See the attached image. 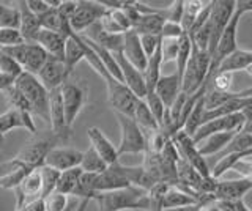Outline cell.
I'll return each instance as SVG.
<instances>
[{
    "label": "cell",
    "instance_id": "obj_1",
    "mask_svg": "<svg viewBox=\"0 0 252 211\" xmlns=\"http://www.w3.org/2000/svg\"><path fill=\"white\" fill-rule=\"evenodd\" d=\"M99 211H126V210H150L148 191L137 186H129L126 189L99 194L94 200Z\"/></svg>",
    "mask_w": 252,
    "mask_h": 211
},
{
    "label": "cell",
    "instance_id": "obj_2",
    "mask_svg": "<svg viewBox=\"0 0 252 211\" xmlns=\"http://www.w3.org/2000/svg\"><path fill=\"white\" fill-rule=\"evenodd\" d=\"M14 87L18 89L30 103L33 114L39 119L49 121V104H51V91L47 90L41 81L35 74L24 71L21 77L16 81Z\"/></svg>",
    "mask_w": 252,
    "mask_h": 211
},
{
    "label": "cell",
    "instance_id": "obj_3",
    "mask_svg": "<svg viewBox=\"0 0 252 211\" xmlns=\"http://www.w3.org/2000/svg\"><path fill=\"white\" fill-rule=\"evenodd\" d=\"M118 126H120V144H118V153L123 154H137L147 153L148 150V137L137 121L132 117L115 112Z\"/></svg>",
    "mask_w": 252,
    "mask_h": 211
},
{
    "label": "cell",
    "instance_id": "obj_4",
    "mask_svg": "<svg viewBox=\"0 0 252 211\" xmlns=\"http://www.w3.org/2000/svg\"><path fill=\"white\" fill-rule=\"evenodd\" d=\"M210 69H211V54L208 51L197 49L194 46L191 60H189L183 77V91L188 96H192L197 91L202 90V87L208 81Z\"/></svg>",
    "mask_w": 252,
    "mask_h": 211
},
{
    "label": "cell",
    "instance_id": "obj_5",
    "mask_svg": "<svg viewBox=\"0 0 252 211\" xmlns=\"http://www.w3.org/2000/svg\"><path fill=\"white\" fill-rule=\"evenodd\" d=\"M62 140L51 132L44 137H39L29 142L27 145H24L21 148V151L14 156L16 161H19L24 166H29L32 169H39L46 164V159L49 153L57 147Z\"/></svg>",
    "mask_w": 252,
    "mask_h": 211
},
{
    "label": "cell",
    "instance_id": "obj_6",
    "mask_svg": "<svg viewBox=\"0 0 252 211\" xmlns=\"http://www.w3.org/2000/svg\"><path fill=\"white\" fill-rule=\"evenodd\" d=\"M0 52L13 57L22 65L24 71L35 76H38L41 68L46 65L47 59H49L47 52L36 43H24L19 46H13V48H0Z\"/></svg>",
    "mask_w": 252,
    "mask_h": 211
},
{
    "label": "cell",
    "instance_id": "obj_7",
    "mask_svg": "<svg viewBox=\"0 0 252 211\" xmlns=\"http://www.w3.org/2000/svg\"><path fill=\"white\" fill-rule=\"evenodd\" d=\"M106 87H107V101L110 107L114 109V112L134 117V111H136V104L139 98L131 91V89L125 82L117 81L114 76H106L104 79Z\"/></svg>",
    "mask_w": 252,
    "mask_h": 211
},
{
    "label": "cell",
    "instance_id": "obj_8",
    "mask_svg": "<svg viewBox=\"0 0 252 211\" xmlns=\"http://www.w3.org/2000/svg\"><path fill=\"white\" fill-rule=\"evenodd\" d=\"M236 10V2L233 0H215L213 2V10H211V44H210V54L211 59L215 56V52L218 49V44L220 36H222L225 27L228 26V22L233 18Z\"/></svg>",
    "mask_w": 252,
    "mask_h": 211
},
{
    "label": "cell",
    "instance_id": "obj_9",
    "mask_svg": "<svg viewBox=\"0 0 252 211\" xmlns=\"http://www.w3.org/2000/svg\"><path fill=\"white\" fill-rule=\"evenodd\" d=\"M107 13V8L101 2L92 0H77V10L71 18V27L76 35H82L92 26L98 24L102 16Z\"/></svg>",
    "mask_w": 252,
    "mask_h": 211
},
{
    "label": "cell",
    "instance_id": "obj_10",
    "mask_svg": "<svg viewBox=\"0 0 252 211\" xmlns=\"http://www.w3.org/2000/svg\"><path fill=\"white\" fill-rule=\"evenodd\" d=\"M172 140L175 142L178 151L181 154V158L185 161H188L191 166L199 172V174L207 178V177H211V170L208 169L207 166V161H205V156H202L200 150H199V145L194 142V139L186 134L185 131H180L177 132L175 136L172 137Z\"/></svg>",
    "mask_w": 252,
    "mask_h": 211
},
{
    "label": "cell",
    "instance_id": "obj_11",
    "mask_svg": "<svg viewBox=\"0 0 252 211\" xmlns=\"http://www.w3.org/2000/svg\"><path fill=\"white\" fill-rule=\"evenodd\" d=\"M244 126V115L243 112L227 115V117H219V119L210 120L203 123L200 129L194 134V142L199 145L205 139H208L213 134H219V132H240Z\"/></svg>",
    "mask_w": 252,
    "mask_h": 211
},
{
    "label": "cell",
    "instance_id": "obj_12",
    "mask_svg": "<svg viewBox=\"0 0 252 211\" xmlns=\"http://www.w3.org/2000/svg\"><path fill=\"white\" fill-rule=\"evenodd\" d=\"M62 98H63V107H65L68 126L71 128L87 104V91L81 85L66 82L62 87Z\"/></svg>",
    "mask_w": 252,
    "mask_h": 211
},
{
    "label": "cell",
    "instance_id": "obj_13",
    "mask_svg": "<svg viewBox=\"0 0 252 211\" xmlns=\"http://www.w3.org/2000/svg\"><path fill=\"white\" fill-rule=\"evenodd\" d=\"M84 159V151L71 147H55L49 153L44 166H49L59 172H66L71 169L81 167Z\"/></svg>",
    "mask_w": 252,
    "mask_h": 211
},
{
    "label": "cell",
    "instance_id": "obj_14",
    "mask_svg": "<svg viewBox=\"0 0 252 211\" xmlns=\"http://www.w3.org/2000/svg\"><path fill=\"white\" fill-rule=\"evenodd\" d=\"M49 123L51 129L60 140H66L69 137L71 128L68 126L65 107H63L62 89L51 91V104H49Z\"/></svg>",
    "mask_w": 252,
    "mask_h": 211
},
{
    "label": "cell",
    "instance_id": "obj_15",
    "mask_svg": "<svg viewBox=\"0 0 252 211\" xmlns=\"http://www.w3.org/2000/svg\"><path fill=\"white\" fill-rule=\"evenodd\" d=\"M115 57H117L118 65H120V69H122L123 82L128 85V87L131 89V91L137 98L145 99L147 93H148V89H147V82H145L144 73L134 66L131 61H128V59L123 56V52L115 54Z\"/></svg>",
    "mask_w": 252,
    "mask_h": 211
},
{
    "label": "cell",
    "instance_id": "obj_16",
    "mask_svg": "<svg viewBox=\"0 0 252 211\" xmlns=\"http://www.w3.org/2000/svg\"><path fill=\"white\" fill-rule=\"evenodd\" d=\"M36 77L41 81V84L49 91L62 89L63 85L66 84V79H68L65 61L59 60V59H54V57H49L46 61V65L41 68V71L38 73Z\"/></svg>",
    "mask_w": 252,
    "mask_h": 211
},
{
    "label": "cell",
    "instance_id": "obj_17",
    "mask_svg": "<svg viewBox=\"0 0 252 211\" xmlns=\"http://www.w3.org/2000/svg\"><path fill=\"white\" fill-rule=\"evenodd\" d=\"M18 128L27 129L32 134H35L36 126L33 121V115L29 112L19 111V109H14V107L8 109L6 112L0 115V132H2V136H6L10 131L18 129Z\"/></svg>",
    "mask_w": 252,
    "mask_h": 211
},
{
    "label": "cell",
    "instance_id": "obj_18",
    "mask_svg": "<svg viewBox=\"0 0 252 211\" xmlns=\"http://www.w3.org/2000/svg\"><path fill=\"white\" fill-rule=\"evenodd\" d=\"M252 189V180L240 178V180H228V181H219L215 202H236L243 200V197Z\"/></svg>",
    "mask_w": 252,
    "mask_h": 211
},
{
    "label": "cell",
    "instance_id": "obj_19",
    "mask_svg": "<svg viewBox=\"0 0 252 211\" xmlns=\"http://www.w3.org/2000/svg\"><path fill=\"white\" fill-rule=\"evenodd\" d=\"M87 136H89L90 145L99 153V156L104 159L109 167L114 166V164L120 162V153H118V145H114L110 140L104 136L99 128L92 126L87 129Z\"/></svg>",
    "mask_w": 252,
    "mask_h": 211
},
{
    "label": "cell",
    "instance_id": "obj_20",
    "mask_svg": "<svg viewBox=\"0 0 252 211\" xmlns=\"http://www.w3.org/2000/svg\"><path fill=\"white\" fill-rule=\"evenodd\" d=\"M155 91L164 101L165 107L170 109L173 103L178 99V96L183 93V81H181L177 71H173L172 74H162Z\"/></svg>",
    "mask_w": 252,
    "mask_h": 211
},
{
    "label": "cell",
    "instance_id": "obj_21",
    "mask_svg": "<svg viewBox=\"0 0 252 211\" xmlns=\"http://www.w3.org/2000/svg\"><path fill=\"white\" fill-rule=\"evenodd\" d=\"M123 56L128 59V61L136 66L137 69H140L142 73L147 69L148 65V57L142 48L140 43V36L134 32V30H129V32L125 33V44H123Z\"/></svg>",
    "mask_w": 252,
    "mask_h": 211
},
{
    "label": "cell",
    "instance_id": "obj_22",
    "mask_svg": "<svg viewBox=\"0 0 252 211\" xmlns=\"http://www.w3.org/2000/svg\"><path fill=\"white\" fill-rule=\"evenodd\" d=\"M129 186L132 184L112 167H109L106 172H102V174H94L93 187L98 194L120 191V189H126V187H129Z\"/></svg>",
    "mask_w": 252,
    "mask_h": 211
},
{
    "label": "cell",
    "instance_id": "obj_23",
    "mask_svg": "<svg viewBox=\"0 0 252 211\" xmlns=\"http://www.w3.org/2000/svg\"><path fill=\"white\" fill-rule=\"evenodd\" d=\"M87 38H90L92 41H94L96 44L102 46L104 49L114 52V54H118L123 51V44H125V33L123 35H115V33H109L106 32L104 29L101 27V24L98 22V24L92 26L89 30H87L85 33Z\"/></svg>",
    "mask_w": 252,
    "mask_h": 211
},
{
    "label": "cell",
    "instance_id": "obj_24",
    "mask_svg": "<svg viewBox=\"0 0 252 211\" xmlns=\"http://www.w3.org/2000/svg\"><path fill=\"white\" fill-rule=\"evenodd\" d=\"M35 43L41 46V48L47 52V56H49V57H54V59H59V60L65 61L66 38H63L60 33L43 29L41 32L38 33Z\"/></svg>",
    "mask_w": 252,
    "mask_h": 211
},
{
    "label": "cell",
    "instance_id": "obj_25",
    "mask_svg": "<svg viewBox=\"0 0 252 211\" xmlns=\"http://www.w3.org/2000/svg\"><path fill=\"white\" fill-rule=\"evenodd\" d=\"M18 5H19L21 14H22L21 32H22L24 38H26V43H35L38 33L43 30L41 18L36 16L33 11H30L26 0H21V2H18Z\"/></svg>",
    "mask_w": 252,
    "mask_h": 211
},
{
    "label": "cell",
    "instance_id": "obj_26",
    "mask_svg": "<svg viewBox=\"0 0 252 211\" xmlns=\"http://www.w3.org/2000/svg\"><path fill=\"white\" fill-rule=\"evenodd\" d=\"M87 57V46L81 35H73L66 40V49H65V68L66 76L74 71V68L81 63Z\"/></svg>",
    "mask_w": 252,
    "mask_h": 211
},
{
    "label": "cell",
    "instance_id": "obj_27",
    "mask_svg": "<svg viewBox=\"0 0 252 211\" xmlns=\"http://www.w3.org/2000/svg\"><path fill=\"white\" fill-rule=\"evenodd\" d=\"M24 73V68L13 57L0 52V90L13 87Z\"/></svg>",
    "mask_w": 252,
    "mask_h": 211
},
{
    "label": "cell",
    "instance_id": "obj_28",
    "mask_svg": "<svg viewBox=\"0 0 252 211\" xmlns=\"http://www.w3.org/2000/svg\"><path fill=\"white\" fill-rule=\"evenodd\" d=\"M165 18L162 16V10H156V13H150V14H142L139 21L134 24V32L139 36L142 35H161L164 24H165Z\"/></svg>",
    "mask_w": 252,
    "mask_h": 211
},
{
    "label": "cell",
    "instance_id": "obj_29",
    "mask_svg": "<svg viewBox=\"0 0 252 211\" xmlns=\"http://www.w3.org/2000/svg\"><path fill=\"white\" fill-rule=\"evenodd\" d=\"M132 119L137 121V124L142 129H144V132L147 136L153 134V132L161 129L159 123H158V120L155 119V115L152 114V111H150V107L145 103V99H142V98H139V101H137L136 111H134Z\"/></svg>",
    "mask_w": 252,
    "mask_h": 211
},
{
    "label": "cell",
    "instance_id": "obj_30",
    "mask_svg": "<svg viewBox=\"0 0 252 211\" xmlns=\"http://www.w3.org/2000/svg\"><path fill=\"white\" fill-rule=\"evenodd\" d=\"M200 205V202L195 197H192L191 194H188L186 191L180 189L177 186H172L170 191L165 194V197L162 200V208H185V207H195ZM202 207V205H200Z\"/></svg>",
    "mask_w": 252,
    "mask_h": 211
},
{
    "label": "cell",
    "instance_id": "obj_31",
    "mask_svg": "<svg viewBox=\"0 0 252 211\" xmlns=\"http://www.w3.org/2000/svg\"><path fill=\"white\" fill-rule=\"evenodd\" d=\"M236 134H238V132H219V134H213L208 139H205L202 144H199V150L202 156L219 154L228 144H230V140Z\"/></svg>",
    "mask_w": 252,
    "mask_h": 211
},
{
    "label": "cell",
    "instance_id": "obj_32",
    "mask_svg": "<svg viewBox=\"0 0 252 211\" xmlns=\"http://www.w3.org/2000/svg\"><path fill=\"white\" fill-rule=\"evenodd\" d=\"M251 65H252V51L238 49L220 63L218 73H235L240 71V69L246 71Z\"/></svg>",
    "mask_w": 252,
    "mask_h": 211
},
{
    "label": "cell",
    "instance_id": "obj_33",
    "mask_svg": "<svg viewBox=\"0 0 252 211\" xmlns=\"http://www.w3.org/2000/svg\"><path fill=\"white\" fill-rule=\"evenodd\" d=\"M82 175H84V170L81 167L62 172L59 183H57V189L55 191L63 195H74L79 187V183H81Z\"/></svg>",
    "mask_w": 252,
    "mask_h": 211
},
{
    "label": "cell",
    "instance_id": "obj_34",
    "mask_svg": "<svg viewBox=\"0 0 252 211\" xmlns=\"http://www.w3.org/2000/svg\"><path fill=\"white\" fill-rule=\"evenodd\" d=\"M161 68H162V52H161V48L156 51V54L153 57L148 59V65H147V69L144 71V76H145V82H147V89H148V93L150 91H155L158 82L161 79ZM147 93V95H148Z\"/></svg>",
    "mask_w": 252,
    "mask_h": 211
},
{
    "label": "cell",
    "instance_id": "obj_35",
    "mask_svg": "<svg viewBox=\"0 0 252 211\" xmlns=\"http://www.w3.org/2000/svg\"><path fill=\"white\" fill-rule=\"evenodd\" d=\"M81 169L84 172H87V174H102V172H106L109 169V164L102 159L99 153L90 145L84 151V159L81 164Z\"/></svg>",
    "mask_w": 252,
    "mask_h": 211
},
{
    "label": "cell",
    "instance_id": "obj_36",
    "mask_svg": "<svg viewBox=\"0 0 252 211\" xmlns=\"http://www.w3.org/2000/svg\"><path fill=\"white\" fill-rule=\"evenodd\" d=\"M205 114H207V104H205V96H202L199 101H197V104L194 106L192 112L188 117V121H186L185 129H183L186 134L194 137L195 132L199 131L200 126L205 123Z\"/></svg>",
    "mask_w": 252,
    "mask_h": 211
},
{
    "label": "cell",
    "instance_id": "obj_37",
    "mask_svg": "<svg viewBox=\"0 0 252 211\" xmlns=\"http://www.w3.org/2000/svg\"><path fill=\"white\" fill-rule=\"evenodd\" d=\"M192 48H194V46H192L191 36H189L188 33H185L183 36L180 38V49H178V56H177V60H175V65H177L175 71L181 77V81H183L185 73H186V68H188V63H189V60H191Z\"/></svg>",
    "mask_w": 252,
    "mask_h": 211
},
{
    "label": "cell",
    "instance_id": "obj_38",
    "mask_svg": "<svg viewBox=\"0 0 252 211\" xmlns=\"http://www.w3.org/2000/svg\"><path fill=\"white\" fill-rule=\"evenodd\" d=\"M208 2H199V0H191V2H185V13L183 19H181V27L185 29V32L189 35L195 24V19L199 18L202 10L207 6Z\"/></svg>",
    "mask_w": 252,
    "mask_h": 211
},
{
    "label": "cell",
    "instance_id": "obj_39",
    "mask_svg": "<svg viewBox=\"0 0 252 211\" xmlns=\"http://www.w3.org/2000/svg\"><path fill=\"white\" fill-rule=\"evenodd\" d=\"M252 148V136L248 134V132H243L240 131L238 134H236L232 140L230 144H228L222 151L218 154V159L220 158H225L228 154H235V153H243Z\"/></svg>",
    "mask_w": 252,
    "mask_h": 211
},
{
    "label": "cell",
    "instance_id": "obj_40",
    "mask_svg": "<svg viewBox=\"0 0 252 211\" xmlns=\"http://www.w3.org/2000/svg\"><path fill=\"white\" fill-rule=\"evenodd\" d=\"M22 14L19 6L11 8V6L0 5V29H19L21 30Z\"/></svg>",
    "mask_w": 252,
    "mask_h": 211
},
{
    "label": "cell",
    "instance_id": "obj_41",
    "mask_svg": "<svg viewBox=\"0 0 252 211\" xmlns=\"http://www.w3.org/2000/svg\"><path fill=\"white\" fill-rule=\"evenodd\" d=\"M2 93L5 95V98L8 99V103L11 104V107L14 109H19V111H24V112H29L32 115H35L33 114V109H32L30 103L27 101V98L22 95V93L14 87H8L5 90H2Z\"/></svg>",
    "mask_w": 252,
    "mask_h": 211
},
{
    "label": "cell",
    "instance_id": "obj_42",
    "mask_svg": "<svg viewBox=\"0 0 252 211\" xmlns=\"http://www.w3.org/2000/svg\"><path fill=\"white\" fill-rule=\"evenodd\" d=\"M39 170H41V177H43V199H46L57 189V183H59L62 172L55 170L49 166L39 167Z\"/></svg>",
    "mask_w": 252,
    "mask_h": 211
},
{
    "label": "cell",
    "instance_id": "obj_43",
    "mask_svg": "<svg viewBox=\"0 0 252 211\" xmlns=\"http://www.w3.org/2000/svg\"><path fill=\"white\" fill-rule=\"evenodd\" d=\"M145 103L148 104L150 111L155 115V119L159 123V126L164 124V119H165V114H167L169 109L165 107L164 101L156 95V91H150L148 95L145 96Z\"/></svg>",
    "mask_w": 252,
    "mask_h": 211
},
{
    "label": "cell",
    "instance_id": "obj_44",
    "mask_svg": "<svg viewBox=\"0 0 252 211\" xmlns=\"http://www.w3.org/2000/svg\"><path fill=\"white\" fill-rule=\"evenodd\" d=\"M26 43L19 29H0V48H13Z\"/></svg>",
    "mask_w": 252,
    "mask_h": 211
},
{
    "label": "cell",
    "instance_id": "obj_45",
    "mask_svg": "<svg viewBox=\"0 0 252 211\" xmlns=\"http://www.w3.org/2000/svg\"><path fill=\"white\" fill-rule=\"evenodd\" d=\"M213 90L219 93H230L232 84H233V73H216L213 76L211 82Z\"/></svg>",
    "mask_w": 252,
    "mask_h": 211
},
{
    "label": "cell",
    "instance_id": "obj_46",
    "mask_svg": "<svg viewBox=\"0 0 252 211\" xmlns=\"http://www.w3.org/2000/svg\"><path fill=\"white\" fill-rule=\"evenodd\" d=\"M183 13H185V2L183 0H177V2H172L170 6L162 10V16L165 18V21H169V22H177V24H181Z\"/></svg>",
    "mask_w": 252,
    "mask_h": 211
},
{
    "label": "cell",
    "instance_id": "obj_47",
    "mask_svg": "<svg viewBox=\"0 0 252 211\" xmlns=\"http://www.w3.org/2000/svg\"><path fill=\"white\" fill-rule=\"evenodd\" d=\"M180 49V40H162L161 52H162V65H167L169 61H175Z\"/></svg>",
    "mask_w": 252,
    "mask_h": 211
},
{
    "label": "cell",
    "instance_id": "obj_48",
    "mask_svg": "<svg viewBox=\"0 0 252 211\" xmlns=\"http://www.w3.org/2000/svg\"><path fill=\"white\" fill-rule=\"evenodd\" d=\"M44 202H46V211H66L68 195H63L55 191L49 197H46Z\"/></svg>",
    "mask_w": 252,
    "mask_h": 211
},
{
    "label": "cell",
    "instance_id": "obj_49",
    "mask_svg": "<svg viewBox=\"0 0 252 211\" xmlns=\"http://www.w3.org/2000/svg\"><path fill=\"white\" fill-rule=\"evenodd\" d=\"M140 43H142V48H144L147 57H153L156 51L161 48V43H162V38L161 35H142L140 36Z\"/></svg>",
    "mask_w": 252,
    "mask_h": 211
},
{
    "label": "cell",
    "instance_id": "obj_50",
    "mask_svg": "<svg viewBox=\"0 0 252 211\" xmlns=\"http://www.w3.org/2000/svg\"><path fill=\"white\" fill-rule=\"evenodd\" d=\"M186 32L185 29L181 27V24H177V22H165L164 29L161 32V38L162 40H180Z\"/></svg>",
    "mask_w": 252,
    "mask_h": 211
},
{
    "label": "cell",
    "instance_id": "obj_51",
    "mask_svg": "<svg viewBox=\"0 0 252 211\" xmlns=\"http://www.w3.org/2000/svg\"><path fill=\"white\" fill-rule=\"evenodd\" d=\"M99 24L109 33H115V35H123V33H126L125 30L114 21V18L109 14V10H107V13L104 14V16H102V19L99 21Z\"/></svg>",
    "mask_w": 252,
    "mask_h": 211
},
{
    "label": "cell",
    "instance_id": "obj_52",
    "mask_svg": "<svg viewBox=\"0 0 252 211\" xmlns=\"http://www.w3.org/2000/svg\"><path fill=\"white\" fill-rule=\"evenodd\" d=\"M27 2V6L30 8V11H33L36 16H44V14L51 10V6L47 5L46 0H26Z\"/></svg>",
    "mask_w": 252,
    "mask_h": 211
},
{
    "label": "cell",
    "instance_id": "obj_53",
    "mask_svg": "<svg viewBox=\"0 0 252 211\" xmlns=\"http://www.w3.org/2000/svg\"><path fill=\"white\" fill-rule=\"evenodd\" d=\"M76 10H77V2H74V0H65V2H63L62 6L59 8V11H60L65 18H68L69 21H71V18L74 16Z\"/></svg>",
    "mask_w": 252,
    "mask_h": 211
},
{
    "label": "cell",
    "instance_id": "obj_54",
    "mask_svg": "<svg viewBox=\"0 0 252 211\" xmlns=\"http://www.w3.org/2000/svg\"><path fill=\"white\" fill-rule=\"evenodd\" d=\"M233 169L236 172H240V174L243 175V178L252 180V162H249V161H240Z\"/></svg>",
    "mask_w": 252,
    "mask_h": 211
},
{
    "label": "cell",
    "instance_id": "obj_55",
    "mask_svg": "<svg viewBox=\"0 0 252 211\" xmlns=\"http://www.w3.org/2000/svg\"><path fill=\"white\" fill-rule=\"evenodd\" d=\"M244 115V126H243V132H248V134L252 136V104H249L246 109L243 111Z\"/></svg>",
    "mask_w": 252,
    "mask_h": 211
},
{
    "label": "cell",
    "instance_id": "obj_56",
    "mask_svg": "<svg viewBox=\"0 0 252 211\" xmlns=\"http://www.w3.org/2000/svg\"><path fill=\"white\" fill-rule=\"evenodd\" d=\"M16 211H46V202H44V199H38V200L30 202L29 205H26L21 210H16Z\"/></svg>",
    "mask_w": 252,
    "mask_h": 211
},
{
    "label": "cell",
    "instance_id": "obj_57",
    "mask_svg": "<svg viewBox=\"0 0 252 211\" xmlns=\"http://www.w3.org/2000/svg\"><path fill=\"white\" fill-rule=\"evenodd\" d=\"M202 210H203V207L195 205V207H185V208H169L164 211H202Z\"/></svg>",
    "mask_w": 252,
    "mask_h": 211
},
{
    "label": "cell",
    "instance_id": "obj_58",
    "mask_svg": "<svg viewBox=\"0 0 252 211\" xmlns=\"http://www.w3.org/2000/svg\"><path fill=\"white\" fill-rule=\"evenodd\" d=\"M246 73H248L249 76H252V65H251V66H249V68L246 69Z\"/></svg>",
    "mask_w": 252,
    "mask_h": 211
},
{
    "label": "cell",
    "instance_id": "obj_59",
    "mask_svg": "<svg viewBox=\"0 0 252 211\" xmlns=\"http://www.w3.org/2000/svg\"><path fill=\"white\" fill-rule=\"evenodd\" d=\"M137 211H147V210H137Z\"/></svg>",
    "mask_w": 252,
    "mask_h": 211
}]
</instances>
